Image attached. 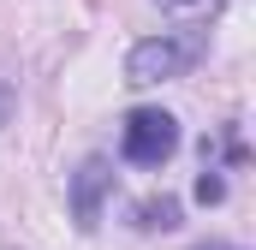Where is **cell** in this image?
Segmentation results:
<instances>
[{
	"label": "cell",
	"mask_w": 256,
	"mask_h": 250,
	"mask_svg": "<svg viewBox=\"0 0 256 250\" xmlns=\"http://www.w3.org/2000/svg\"><path fill=\"white\" fill-rule=\"evenodd\" d=\"M202 48H208V36H202V30L149 36V42H137V48H131L126 78H131V84H167V78H185V72L202 60Z\"/></svg>",
	"instance_id": "6da1fadb"
},
{
	"label": "cell",
	"mask_w": 256,
	"mask_h": 250,
	"mask_svg": "<svg viewBox=\"0 0 256 250\" xmlns=\"http://www.w3.org/2000/svg\"><path fill=\"white\" fill-rule=\"evenodd\" d=\"M173 149H179V120L167 108H137V114H126L120 155H126L131 167H161V161H173Z\"/></svg>",
	"instance_id": "7a4b0ae2"
},
{
	"label": "cell",
	"mask_w": 256,
	"mask_h": 250,
	"mask_svg": "<svg viewBox=\"0 0 256 250\" xmlns=\"http://www.w3.org/2000/svg\"><path fill=\"white\" fill-rule=\"evenodd\" d=\"M108 190H114V161H108V155H90V161L72 173V220H78V232H96V226H102Z\"/></svg>",
	"instance_id": "3957f363"
},
{
	"label": "cell",
	"mask_w": 256,
	"mask_h": 250,
	"mask_svg": "<svg viewBox=\"0 0 256 250\" xmlns=\"http://www.w3.org/2000/svg\"><path fill=\"white\" fill-rule=\"evenodd\" d=\"M137 226L143 232H173L179 226V202L173 196H143L137 202Z\"/></svg>",
	"instance_id": "277c9868"
},
{
	"label": "cell",
	"mask_w": 256,
	"mask_h": 250,
	"mask_svg": "<svg viewBox=\"0 0 256 250\" xmlns=\"http://www.w3.org/2000/svg\"><path fill=\"white\" fill-rule=\"evenodd\" d=\"M220 196H226V185H220L214 173H202V179H196V202H220Z\"/></svg>",
	"instance_id": "5b68a950"
},
{
	"label": "cell",
	"mask_w": 256,
	"mask_h": 250,
	"mask_svg": "<svg viewBox=\"0 0 256 250\" xmlns=\"http://www.w3.org/2000/svg\"><path fill=\"white\" fill-rule=\"evenodd\" d=\"M6 114H12V90L0 84V125H6Z\"/></svg>",
	"instance_id": "8992f818"
},
{
	"label": "cell",
	"mask_w": 256,
	"mask_h": 250,
	"mask_svg": "<svg viewBox=\"0 0 256 250\" xmlns=\"http://www.w3.org/2000/svg\"><path fill=\"white\" fill-rule=\"evenodd\" d=\"M161 6H202V0H161Z\"/></svg>",
	"instance_id": "52a82bcc"
},
{
	"label": "cell",
	"mask_w": 256,
	"mask_h": 250,
	"mask_svg": "<svg viewBox=\"0 0 256 250\" xmlns=\"http://www.w3.org/2000/svg\"><path fill=\"white\" fill-rule=\"evenodd\" d=\"M202 250H208V244H202Z\"/></svg>",
	"instance_id": "ba28073f"
}]
</instances>
